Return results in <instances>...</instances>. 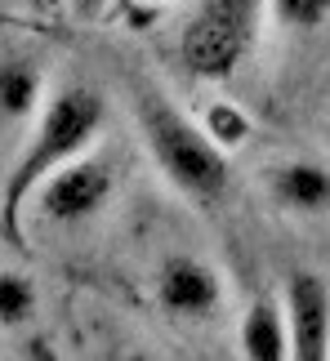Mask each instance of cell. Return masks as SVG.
<instances>
[{"label": "cell", "mask_w": 330, "mask_h": 361, "mask_svg": "<svg viewBox=\"0 0 330 361\" xmlns=\"http://www.w3.org/2000/svg\"><path fill=\"white\" fill-rule=\"evenodd\" d=\"M27 9H32L36 18H49V13L59 9V0H27Z\"/></svg>", "instance_id": "obj_13"}, {"label": "cell", "mask_w": 330, "mask_h": 361, "mask_svg": "<svg viewBox=\"0 0 330 361\" xmlns=\"http://www.w3.org/2000/svg\"><path fill=\"white\" fill-rule=\"evenodd\" d=\"M286 322H291V357L326 361L330 357V286L317 272L295 268L281 290Z\"/></svg>", "instance_id": "obj_6"}, {"label": "cell", "mask_w": 330, "mask_h": 361, "mask_svg": "<svg viewBox=\"0 0 330 361\" xmlns=\"http://www.w3.org/2000/svg\"><path fill=\"white\" fill-rule=\"evenodd\" d=\"M130 103H134V125L147 147V157L157 161V170L165 174L178 197H188L192 205H214L228 192V152L205 134L201 121H192L188 112H178L174 99L161 85H152L147 76L130 72L126 76Z\"/></svg>", "instance_id": "obj_2"}, {"label": "cell", "mask_w": 330, "mask_h": 361, "mask_svg": "<svg viewBox=\"0 0 330 361\" xmlns=\"http://www.w3.org/2000/svg\"><path fill=\"white\" fill-rule=\"evenodd\" d=\"M116 197V165L107 157H76L36 188V214L49 224H90Z\"/></svg>", "instance_id": "obj_4"}, {"label": "cell", "mask_w": 330, "mask_h": 361, "mask_svg": "<svg viewBox=\"0 0 330 361\" xmlns=\"http://www.w3.org/2000/svg\"><path fill=\"white\" fill-rule=\"evenodd\" d=\"M268 197L286 214H304V219L330 214V165L308 161V157L272 165L268 170Z\"/></svg>", "instance_id": "obj_7"}, {"label": "cell", "mask_w": 330, "mask_h": 361, "mask_svg": "<svg viewBox=\"0 0 330 361\" xmlns=\"http://www.w3.org/2000/svg\"><path fill=\"white\" fill-rule=\"evenodd\" d=\"M107 125V103L99 90L67 80V85L49 90L45 107L36 112V125L27 134V143L18 147L5 188H0V232L9 245H23V214L32 210L36 188L45 183L54 170H63L67 161L85 157L94 147V138Z\"/></svg>", "instance_id": "obj_1"}, {"label": "cell", "mask_w": 330, "mask_h": 361, "mask_svg": "<svg viewBox=\"0 0 330 361\" xmlns=\"http://www.w3.org/2000/svg\"><path fill=\"white\" fill-rule=\"evenodd\" d=\"M268 0H201L178 32V63L197 80H228L255 49Z\"/></svg>", "instance_id": "obj_3"}, {"label": "cell", "mask_w": 330, "mask_h": 361, "mask_svg": "<svg viewBox=\"0 0 330 361\" xmlns=\"http://www.w3.org/2000/svg\"><path fill=\"white\" fill-rule=\"evenodd\" d=\"M268 18L281 32H317L330 23V0H268Z\"/></svg>", "instance_id": "obj_12"}, {"label": "cell", "mask_w": 330, "mask_h": 361, "mask_svg": "<svg viewBox=\"0 0 330 361\" xmlns=\"http://www.w3.org/2000/svg\"><path fill=\"white\" fill-rule=\"evenodd\" d=\"M9 23H13V18H9V13H0V27H9Z\"/></svg>", "instance_id": "obj_15"}, {"label": "cell", "mask_w": 330, "mask_h": 361, "mask_svg": "<svg viewBox=\"0 0 330 361\" xmlns=\"http://www.w3.org/2000/svg\"><path fill=\"white\" fill-rule=\"evenodd\" d=\"M157 303L178 322H210L224 308V276L197 255H174L157 272Z\"/></svg>", "instance_id": "obj_5"}, {"label": "cell", "mask_w": 330, "mask_h": 361, "mask_svg": "<svg viewBox=\"0 0 330 361\" xmlns=\"http://www.w3.org/2000/svg\"><path fill=\"white\" fill-rule=\"evenodd\" d=\"M40 312V290L27 272L0 268V330H23Z\"/></svg>", "instance_id": "obj_10"}, {"label": "cell", "mask_w": 330, "mask_h": 361, "mask_svg": "<svg viewBox=\"0 0 330 361\" xmlns=\"http://www.w3.org/2000/svg\"><path fill=\"white\" fill-rule=\"evenodd\" d=\"M45 72L27 54H9L0 59V121H27L45 107Z\"/></svg>", "instance_id": "obj_9"}, {"label": "cell", "mask_w": 330, "mask_h": 361, "mask_svg": "<svg viewBox=\"0 0 330 361\" xmlns=\"http://www.w3.org/2000/svg\"><path fill=\"white\" fill-rule=\"evenodd\" d=\"M139 5H147V9H157V5H165V0H139Z\"/></svg>", "instance_id": "obj_14"}, {"label": "cell", "mask_w": 330, "mask_h": 361, "mask_svg": "<svg viewBox=\"0 0 330 361\" xmlns=\"http://www.w3.org/2000/svg\"><path fill=\"white\" fill-rule=\"evenodd\" d=\"M201 125H205V134H210L224 152H241L255 138V121L245 116L241 103H228V99H210V103H205L201 107Z\"/></svg>", "instance_id": "obj_11"}, {"label": "cell", "mask_w": 330, "mask_h": 361, "mask_svg": "<svg viewBox=\"0 0 330 361\" xmlns=\"http://www.w3.org/2000/svg\"><path fill=\"white\" fill-rule=\"evenodd\" d=\"M241 357L250 361H286L291 357V322H286V303L272 295H255L241 312L237 330Z\"/></svg>", "instance_id": "obj_8"}]
</instances>
